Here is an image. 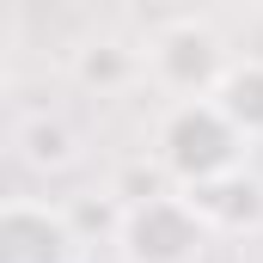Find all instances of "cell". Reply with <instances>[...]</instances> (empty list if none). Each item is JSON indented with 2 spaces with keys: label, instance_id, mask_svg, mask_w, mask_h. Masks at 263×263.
Wrapping results in <instances>:
<instances>
[{
  "label": "cell",
  "instance_id": "6da1fadb",
  "mask_svg": "<svg viewBox=\"0 0 263 263\" xmlns=\"http://www.w3.org/2000/svg\"><path fill=\"white\" fill-rule=\"evenodd\" d=\"M123 245L135 263H196L202 257L196 202H141L123 227Z\"/></svg>",
  "mask_w": 263,
  "mask_h": 263
},
{
  "label": "cell",
  "instance_id": "7a4b0ae2",
  "mask_svg": "<svg viewBox=\"0 0 263 263\" xmlns=\"http://www.w3.org/2000/svg\"><path fill=\"white\" fill-rule=\"evenodd\" d=\"M0 263H73V239L49 208L12 202L0 220Z\"/></svg>",
  "mask_w": 263,
  "mask_h": 263
}]
</instances>
